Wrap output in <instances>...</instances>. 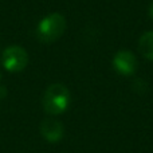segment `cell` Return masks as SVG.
I'll return each instance as SVG.
<instances>
[{
  "mask_svg": "<svg viewBox=\"0 0 153 153\" xmlns=\"http://www.w3.org/2000/svg\"><path fill=\"white\" fill-rule=\"evenodd\" d=\"M5 93H7V90H5V87L0 86V98H3L5 95Z\"/></svg>",
  "mask_w": 153,
  "mask_h": 153,
  "instance_id": "cell-7",
  "label": "cell"
},
{
  "mask_svg": "<svg viewBox=\"0 0 153 153\" xmlns=\"http://www.w3.org/2000/svg\"><path fill=\"white\" fill-rule=\"evenodd\" d=\"M70 101L71 97L69 89L62 83H53L43 93L42 106L46 113L51 116H58L69 109Z\"/></svg>",
  "mask_w": 153,
  "mask_h": 153,
  "instance_id": "cell-1",
  "label": "cell"
},
{
  "mask_svg": "<svg viewBox=\"0 0 153 153\" xmlns=\"http://www.w3.org/2000/svg\"><path fill=\"white\" fill-rule=\"evenodd\" d=\"M113 67L121 75H132L137 70V59L129 50H120L113 58Z\"/></svg>",
  "mask_w": 153,
  "mask_h": 153,
  "instance_id": "cell-4",
  "label": "cell"
},
{
  "mask_svg": "<svg viewBox=\"0 0 153 153\" xmlns=\"http://www.w3.org/2000/svg\"><path fill=\"white\" fill-rule=\"evenodd\" d=\"M66 30V18L62 13L53 12L45 16L36 26V36L42 43H54Z\"/></svg>",
  "mask_w": 153,
  "mask_h": 153,
  "instance_id": "cell-2",
  "label": "cell"
},
{
  "mask_svg": "<svg viewBox=\"0 0 153 153\" xmlns=\"http://www.w3.org/2000/svg\"><path fill=\"white\" fill-rule=\"evenodd\" d=\"M40 134L48 143H58L65 134V128L58 120L46 118L40 124Z\"/></svg>",
  "mask_w": 153,
  "mask_h": 153,
  "instance_id": "cell-5",
  "label": "cell"
},
{
  "mask_svg": "<svg viewBox=\"0 0 153 153\" xmlns=\"http://www.w3.org/2000/svg\"><path fill=\"white\" fill-rule=\"evenodd\" d=\"M138 50L146 59L153 62V31H148L138 40Z\"/></svg>",
  "mask_w": 153,
  "mask_h": 153,
  "instance_id": "cell-6",
  "label": "cell"
},
{
  "mask_svg": "<svg viewBox=\"0 0 153 153\" xmlns=\"http://www.w3.org/2000/svg\"><path fill=\"white\" fill-rule=\"evenodd\" d=\"M1 65L10 73H20L28 65V54L22 46H10L1 54Z\"/></svg>",
  "mask_w": 153,
  "mask_h": 153,
  "instance_id": "cell-3",
  "label": "cell"
},
{
  "mask_svg": "<svg viewBox=\"0 0 153 153\" xmlns=\"http://www.w3.org/2000/svg\"><path fill=\"white\" fill-rule=\"evenodd\" d=\"M149 16L153 19V1L151 3V5H149Z\"/></svg>",
  "mask_w": 153,
  "mask_h": 153,
  "instance_id": "cell-8",
  "label": "cell"
},
{
  "mask_svg": "<svg viewBox=\"0 0 153 153\" xmlns=\"http://www.w3.org/2000/svg\"><path fill=\"white\" fill-rule=\"evenodd\" d=\"M0 79H1V75H0Z\"/></svg>",
  "mask_w": 153,
  "mask_h": 153,
  "instance_id": "cell-9",
  "label": "cell"
}]
</instances>
